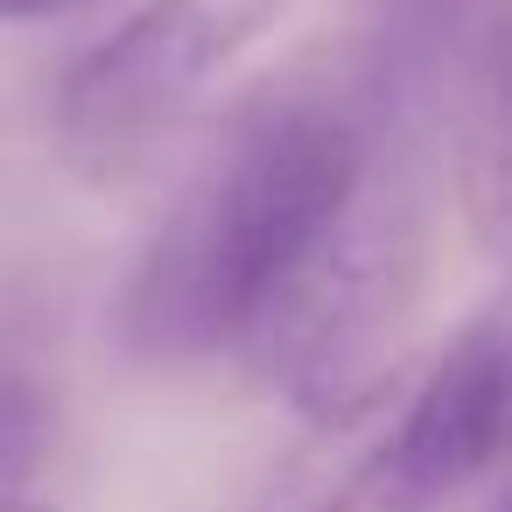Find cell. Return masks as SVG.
<instances>
[{
    "label": "cell",
    "mask_w": 512,
    "mask_h": 512,
    "mask_svg": "<svg viewBox=\"0 0 512 512\" xmlns=\"http://www.w3.org/2000/svg\"><path fill=\"white\" fill-rule=\"evenodd\" d=\"M386 85L295 71L246 99L176 190L162 232L148 239L120 337L148 365H197L218 351H253L274 302L295 288L337 211L351 204Z\"/></svg>",
    "instance_id": "obj_1"
},
{
    "label": "cell",
    "mask_w": 512,
    "mask_h": 512,
    "mask_svg": "<svg viewBox=\"0 0 512 512\" xmlns=\"http://www.w3.org/2000/svg\"><path fill=\"white\" fill-rule=\"evenodd\" d=\"M435 260V162L407 106H379L365 176L295 288L253 337L267 379L330 435L372 421L400 393L407 337Z\"/></svg>",
    "instance_id": "obj_2"
},
{
    "label": "cell",
    "mask_w": 512,
    "mask_h": 512,
    "mask_svg": "<svg viewBox=\"0 0 512 512\" xmlns=\"http://www.w3.org/2000/svg\"><path fill=\"white\" fill-rule=\"evenodd\" d=\"M274 22L281 0H141L106 43L64 71L50 113L57 162L92 190L148 176Z\"/></svg>",
    "instance_id": "obj_3"
},
{
    "label": "cell",
    "mask_w": 512,
    "mask_h": 512,
    "mask_svg": "<svg viewBox=\"0 0 512 512\" xmlns=\"http://www.w3.org/2000/svg\"><path fill=\"white\" fill-rule=\"evenodd\" d=\"M498 463H512V274L414 379L386 435L316 512H435Z\"/></svg>",
    "instance_id": "obj_4"
},
{
    "label": "cell",
    "mask_w": 512,
    "mask_h": 512,
    "mask_svg": "<svg viewBox=\"0 0 512 512\" xmlns=\"http://www.w3.org/2000/svg\"><path fill=\"white\" fill-rule=\"evenodd\" d=\"M414 64L456 211L512 260V0H414Z\"/></svg>",
    "instance_id": "obj_5"
},
{
    "label": "cell",
    "mask_w": 512,
    "mask_h": 512,
    "mask_svg": "<svg viewBox=\"0 0 512 512\" xmlns=\"http://www.w3.org/2000/svg\"><path fill=\"white\" fill-rule=\"evenodd\" d=\"M50 435H57V393L29 358L0 351V484L15 491L29 470H43Z\"/></svg>",
    "instance_id": "obj_6"
},
{
    "label": "cell",
    "mask_w": 512,
    "mask_h": 512,
    "mask_svg": "<svg viewBox=\"0 0 512 512\" xmlns=\"http://www.w3.org/2000/svg\"><path fill=\"white\" fill-rule=\"evenodd\" d=\"M99 0H0V29H36V22H64V15H85Z\"/></svg>",
    "instance_id": "obj_7"
},
{
    "label": "cell",
    "mask_w": 512,
    "mask_h": 512,
    "mask_svg": "<svg viewBox=\"0 0 512 512\" xmlns=\"http://www.w3.org/2000/svg\"><path fill=\"white\" fill-rule=\"evenodd\" d=\"M0 512H57V505H43V498H29V491H8V484H0Z\"/></svg>",
    "instance_id": "obj_8"
},
{
    "label": "cell",
    "mask_w": 512,
    "mask_h": 512,
    "mask_svg": "<svg viewBox=\"0 0 512 512\" xmlns=\"http://www.w3.org/2000/svg\"><path fill=\"white\" fill-rule=\"evenodd\" d=\"M498 512H512V491H505V505H498Z\"/></svg>",
    "instance_id": "obj_9"
}]
</instances>
